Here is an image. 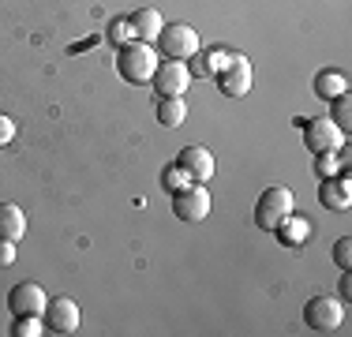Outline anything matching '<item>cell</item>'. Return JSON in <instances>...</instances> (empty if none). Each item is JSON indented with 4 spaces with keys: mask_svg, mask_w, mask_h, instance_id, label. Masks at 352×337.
<instances>
[{
    "mask_svg": "<svg viewBox=\"0 0 352 337\" xmlns=\"http://www.w3.org/2000/svg\"><path fill=\"white\" fill-rule=\"evenodd\" d=\"M116 72H120V79L135 83V87L154 79L157 53L150 49V41H128V45L120 49V56H116Z\"/></svg>",
    "mask_w": 352,
    "mask_h": 337,
    "instance_id": "cell-1",
    "label": "cell"
},
{
    "mask_svg": "<svg viewBox=\"0 0 352 337\" xmlns=\"http://www.w3.org/2000/svg\"><path fill=\"white\" fill-rule=\"evenodd\" d=\"M274 232L281 236L285 248H300V243H307V236H311V221H304V217L289 214V217H285V221H281Z\"/></svg>",
    "mask_w": 352,
    "mask_h": 337,
    "instance_id": "cell-15",
    "label": "cell"
},
{
    "mask_svg": "<svg viewBox=\"0 0 352 337\" xmlns=\"http://www.w3.org/2000/svg\"><path fill=\"white\" fill-rule=\"evenodd\" d=\"M162 184H165V191H169V195H176V191H184L191 180H188V173H184L180 165H169V168L162 173Z\"/></svg>",
    "mask_w": 352,
    "mask_h": 337,
    "instance_id": "cell-19",
    "label": "cell"
},
{
    "mask_svg": "<svg viewBox=\"0 0 352 337\" xmlns=\"http://www.w3.org/2000/svg\"><path fill=\"white\" fill-rule=\"evenodd\" d=\"M217 87L229 98H244L251 90V61L248 56H232V61L225 64V72L217 75Z\"/></svg>",
    "mask_w": 352,
    "mask_h": 337,
    "instance_id": "cell-11",
    "label": "cell"
},
{
    "mask_svg": "<svg viewBox=\"0 0 352 337\" xmlns=\"http://www.w3.org/2000/svg\"><path fill=\"white\" fill-rule=\"evenodd\" d=\"M150 83H154L157 98H184V90L191 87V67L188 61H165V64H157Z\"/></svg>",
    "mask_w": 352,
    "mask_h": 337,
    "instance_id": "cell-7",
    "label": "cell"
},
{
    "mask_svg": "<svg viewBox=\"0 0 352 337\" xmlns=\"http://www.w3.org/2000/svg\"><path fill=\"white\" fill-rule=\"evenodd\" d=\"M338 165H341V157H338V150H330V154H315V168H318V176H338Z\"/></svg>",
    "mask_w": 352,
    "mask_h": 337,
    "instance_id": "cell-22",
    "label": "cell"
},
{
    "mask_svg": "<svg viewBox=\"0 0 352 337\" xmlns=\"http://www.w3.org/2000/svg\"><path fill=\"white\" fill-rule=\"evenodd\" d=\"M27 236V214L15 202H0V240L19 243Z\"/></svg>",
    "mask_w": 352,
    "mask_h": 337,
    "instance_id": "cell-13",
    "label": "cell"
},
{
    "mask_svg": "<svg viewBox=\"0 0 352 337\" xmlns=\"http://www.w3.org/2000/svg\"><path fill=\"white\" fill-rule=\"evenodd\" d=\"M12 139H15V120L8 113H0V146H8Z\"/></svg>",
    "mask_w": 352,
    "mask_h": 337,
    "instance_id": "cell-25",
    "label": "cell"
},
{
    "mask_svg": "<svg viewBox=\"0 0 352 337\" xmlns=\"http://www.w3.org/2000/svg\"><path fill=\"white\" fill-rule=\"evenodd\" d=\"M157 49L165 53V61H195L203 41H199V30L188 27V23H176V27H165L157 34Z\"/></svg>",
    "mask_w": 352,
    "mask_h": 337,
    "instance_id": "cell-2",
    "label": "cell"
},
{
    "mask_svg": "<svg viewBox=\"0 0 352 337\" xmlns=\"http://www.w3.org/2000/svg\"><path fill=\"white\" fill-rule=\"evenodd\" d=\"M333 263H338L341 270H352V240L349 236H341V240L333 243Z\"/></svg>",
    "mask_w": 352,
    "mask_h": 337,
    "instance_id": "cell-23",
    "label": "cell"
},
{
    "mask_svg": "<svg viewBox=\"0 0 352 337\" xmlns=\"http://www.w3.org/2000/svg\"><path fill=\"white\" fill-rule=\"evenodd\" d=\"M176 165L188 173L191 184H206L214 180V154L206 146H184L180 157H176Z\"/></svg>",
    "mask_w": 352,
    "mask_h": 337,
    "instance_id": "cell-10",
    "label": "cell"
},
{
    "mask_svg": "<svg viewBox=\"0 0 352 337\" xmlns=\"http://www.w3.org/2000/svg\"><path fill=\"white\" fill-rule=\"evenodd\" d=\"M12 334L15 337H38V334H45V330H41V318L38 315H15Z\"/></svg>",
    "mask_w": 352,
    "mask_h": 337,
    "instance_id": "cell-20",
    "label": "cell"
},
{
    "mask_svg": "<svg viewBox=\"0 0 352 337\" xmlns=\"http://www.w3.org/2000/svg\"><path fill=\"white\" fill-rule=\"evenodd\" d=\"M206 61H210V64H206V67H210V75H221V72H225V64L232 61V53H225V49H214V53L206 56Z\"/></svg>",
    "mask_w": 352,
    "mask_h": 337,
    "instance_id": "cell-24",
    "label": "cell"
},
{
    "mask_svg": "<svg viewBox=\"0 0 352 337\" xmlns=\"http://www.w3.org/2000/svg\"><path fill=\"white\" fill-rule=\"evenodd\" d=\"M45 289L34 281H19L12 292H8V307H12V315H45Z\"/></svg>",
    "mask_w": 352,
    "mask_h": 337,
    "instance_id": "cell-8",
    "label": "cell"
},
{
    "mask_svg": "<svg viewBox=\"0 0 352 337\" xmlns=\"http://www.w3.org/2000/svg\"><path fill=\"white\" fill-rule=\"evenodd\" d=\"M128 23H131V30H135L139 41H157V34L165 30V19H162V12H157V8H139Z\"/></svg>",
    "mask_w": 352,
    "mask_h": 337,
    "instance_id": "cell-14",
    "label": "cell"
},
{
    "mask_svg": "<svg viewBox=\"0 0 352 337\" xmlns=\"http://www.w3.org/2000/svg\"><path fill=\"white\" fill-rule=\"evenodd\" d=\"M157 120H162V128H180V124L188 120L184 98H162L157 101Z\"/></svg>",
    "mask_w": 352,
    "mask_h": 337,
    "instance_id": "cell-16",
    "label": "cell"
},
{
    "mask_svg": "<svg viewBox=\"0 0 352 337\" xmlns=\"http://www.w3.org/2000/svg\"><path fill=\"white\" fill-rule=\"evenodd\" d=\"M318 202H322L326 210H349V202H352V180H349V173H338V176H330V180H322L318 184Z\"/></svg>",
    "mask_w": 352,
    "mask_h": 337,
    "instance_id": "cell-12",
    "label": "cell"
},
{
    "mask_svg": "<svg viewBox=\"0 0 352 337\" xmlns=\"http://www.w3.org/2000/svg\"><path fill=\"white\" fill-rule=\"evenodd\" d=\"M12 263H15V243L0 240V266H12Z\"/></svg>",
    "mask_w": 352,
    "mask_h": 337,
    "instance_id": "cell-26",
    "label": "cell"
},
{
    "mask_svg": "<svg viewBox=\"0 0 352 337\" xmlns=\"http://www.w3.org/2000/svg\"><path fill=\"white\" fill-rule=\"evenodd\" d=\"M304 323L315 334H333L345 323V303L333 300V296H311L304 303Z\"/></svg>",
    "mask_w": 352,
    "mask_h": 337,
    "instance_id": "cell-4",
    "label": "cell"
},
{
    "mask_svg": "<svg viewBox=\"0 0 352 337\" xmlns=\"http://www.w3.org/2000/svg\"><path fill=\"white\" fill-rule=\"evenodd\" d=\"M173 214L180 221H203V217H210V191H206V184H188L184 191H176Z\"/></svg>",
    "mask_w": 352,
    "mask_h": 337,
    "instance_id": "cell-6",
    "label": "cell"
},
{
    "mask_svg": "<svg viewBox=\"0 0 352 337\" xmlns=\"http://www.w3.org/2000/svg\"><path fill=\"white\" fill-rule=\"evenodd\" d=\"M292 214V191L289 188H266L255 202V225L263 232H274Z\"/></svg>",
    "mask_w": 352,
    "mask_h": 337,
    "instance_id": "cell-3",
    "label": "cell"
},
{
    "mask_svg": "<svg viewBox=\"0 0 352 337\" xmlns=\"http://www.w3.org/2000/svg\"><path fill=\"white\" fill-rule=\"evenodd\" d=\"M45 330L53 334H75L79 330V303L72 296H56L45 303Z\"/></svg>",
    "mask_w": 352,
    "mask_h": 337,
    "instance_id": "cell-9",
    "label": "cell"
},
{
    "mask_svg": "<svg viewBox=\"0 0 352 337\" xmlns=\"http://www.w3.org/2000/svg\"><path fill=\"white\" fill-rule=\"evenodd\" d=\"M341 300H352V274L345 270V277H341Z\"/></svg>",
    "mask_w": 352,
    "mask_h": 337,
    "instance_id": "cell-27",
    "label": "cell"
},
{
    "mask_svg": "<svg viewBox=\"0 0 352 337\" xmlns=\"http://www.w3.org/2000/svg\"><path fill=\"white\" fill-rule=\"evenodd\" d=\"M304 146L311 154H330V150L345 146V131L330 116H311V120H304Z\"/></svg>",
    "mask_w": 352,
    "mask_h": 337,
    "instance_id": "cell-5",
    "label": "cell"
},
{
    "mask_svg": "<svg viewBox=\"0 0 352 337\" xmlns=\"http://www.w3.org/2000/svg\"><path fill=\"white\" fill-rule=\"evenodd\" d=\"M330 120L338 124L341 131H349V128H352V101H349V94H338V98H333Z\"/></svg>",
    "mask_w": 352,
    "mask_h": 337,
    "instance_id": "cell-18",
    "label": "cell"
},
{
    "mask_svg": "<svg viewBox=\"0 0 352 337\" xmlns=\"http://www.w3.org/2000/svg\"><path fill=\"white\" fill-rule=\"evenodd\" d=\"M345 90H349V83L341 72H318L315 75V94L322 101H333L338 94H345Z\"/></svg>",
    "mask_w": 352,
    "mask_h": 337,
    "instance_id": "cell-17",
    "label": "cell"
},
{
    "mask_svg": "<svg viewBox=\"0 0 352 337\" xmlns=\"http://www.w3.org/2000/svg\"><path fill=\"white\" fill-rule=\"evenodd\" d=\"M131 38H135V30H131V23H128V19H116L113 27H109V41H113V45H120V49H124Z\"/></svg>",
    "mask_w": 352,
    "mask_h": 337,
    "instance_id": "cell-21",
    "label": "cell"
}]
</instances>
